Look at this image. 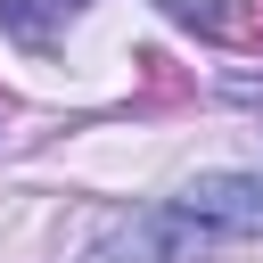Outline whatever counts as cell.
I'll return each mask as SVG.
<instances>
[{"instance_id": "3957f363", "label": "cell", "mask_w": 263, "mask_h": 263, "mask_svg": "<svg viewBox=\"0 0 263 263\" xmlns=\"http://www.w3.org/2000/svg\"><path fill=\"white\" fill-rule=\"evenodd\" d=\"M74 0H0V25H16L25 41H49V25L66 16Z\"/></svg>"}, {"instance_id": "6da1fadb", "label": "cell", "mask_w": 263, "mask_h": 263, "mask_svg": "<svg viewBox=\"0 0 263 263\" xmlns=\"http://www.w3.org/2000/svg\"><path fill=\"white\" fill-rule=\"evenodd\" d=\"M205 222L189 214V205H173V214H132L115 238H99L82 263H197L205 255Z\"/></svg>"}, {"instance_id": "7a4b0ae2", "label": "cell", "mask_w": 263, "mask_h": 263, "mask_svg": "<svg viewBox=\"0 0 263 263\" xmlns=\"http://www.w3.org/2000/svg\"><path fill=\"white\" fill-rule=\"evenodd\" d=\"M205 230H263V173H205L181 197Z\"/></svg>"}]
</instances>
